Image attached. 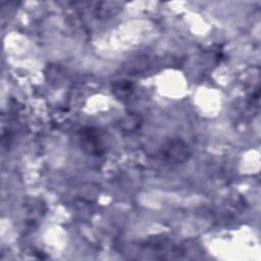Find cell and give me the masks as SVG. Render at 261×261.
Wrapping results in <instances>:
<instances>
[{
    "mask_svg": "<svg viewBox=\"0 0 261 261\" xmlns=\"http://www.w3.org/2000/svg\"><path fill=\"white\" fill-rule=\"evenodd\" d=\"M134 91V85L126 80H119L113 83L112 92L119 99H125L130 96Z\"/></svg>",
    "mask_w": 261,
    "mask_h": 261,
    "instance_id": "3957f363",
    "label": "cell"
},
{
    "mask_svg": "<svg viewBox=\"0 0 261 261\" xmlns=\"http://www.w3.org/2000/svg\"><path fill=\"white\" fill-rule=\"evenodd\" d=\"M160 155L164 160L168 162L180 163L189 158L190 148L185 142L180 140H172L161 148Z\"/></svg>",
    "mask_w": 261,
    "mask_h": 261,
    "instance_id": "6da1fadb",
    "label": "cell"
},
{
    "mask_svg": "<svg viewBox=\"0 0 261 261\" xmlns=\"http://www.w3.org/2000/svg\"><path fill=\"white\" fill-rule=\"evenodd\" d=\"M81 145L89 154L99 155L102 152L103 144L98 137V133L93 128L83 129L81 133Z\"/></svg>",
    "mask_w": 261,
    "mask_h": 261,
    "instance_id": "7a4b0ae2",
    "label": "cell"
},
{
    "mask_svg": "<svg viewBox=\"0 0 261 261\" xmlns=\"http://www.w3.org/2000/svg\"><path fill=\"white\" fill-rule=\"evenodd\" d=\"M141 117L137 114H128L124 118H122L120 122V126L122 129L127 132L136 130L138 127H140L141 124Z\"/></svg>",
    "mask_w": 261,
    "mask_h": 261,
    "instance_id": "277c9868",
    "label": "cell"
}]
</instances>
